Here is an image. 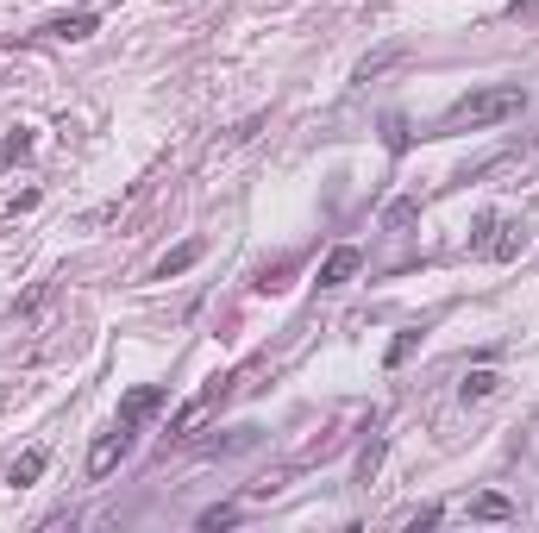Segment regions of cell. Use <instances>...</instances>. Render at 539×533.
<instances>
[{
  "label": "cell",
  "instance_id": "1",
  "mask_svg": "<svg viewBox=\"0 0 539 533\" xmlns=\"http://www.w3.org/2000/svg\"><path fill=\"white\" fill-rule=\"evenodd\" d=\"M527 107V88L521 82H496V88H471V95H458L452 107L439 113V126L427 138H458V132H483V126H502L514 113Z\"/></svg>",
  "mask_w": 539,
  "mask_h": 533
},
{
  "label": "cell",
  "instance_id": "2",
  "mask_svg": "<svg viewBox=\"0 0 539 533\" xmlns=\"http://www.w3.org/2000/svg\"><path fill=\"white\" fill-rule=\"evenodd\" d=\"M521 245H527V226L521 220H508V214H477L471 226V258H489V264H508V258H521Z\"/></svg>",
  "mask_w": 539,
  "mask_h": 533
},
{
  "label": "cell",
  "instance_id": "3",
  "mask_svg": "<svg viewBox=\"0 0 539 533\" xmlns=\"http://www.w3.org/2000/svg\"><path fill=\"white\" fill-rule=\"evenodd\" d=\"M132 439H138V427L132 421H113L95 446H88V483H107L113 477V465H120V458L132 452Z\"/></svg>",
  "mask_w": 539,
  "mask_h": 533
},
{
  "label": "cell",
  "instance_id": "4",
  "mask_svg": "<svg viewBox=\"0 0 539 533\" xmlns=\"http://www.w3.org/2000/svg\"><path fill=\"white\" fill-rule=\"evenodd\" d=\"M358 270H364V251H358V245H333V251L320 258V276H314V283H320V289H339V283H351Z\"/></svg>",
  "mask_w": 539,
  "mask_h": 533
},
{
  "label": "cell",
  "instance_id": "5",
  "mask_svg": "<svg viewBox=\"0 0 539 533\" xmlns=\"http://www.w3.org/2000/svg\"><path fill=\"white\" fill-rule=\"evenodd\" d=\"M163 402H170V396H163V383H138V389H126V402H120V421L145 427V421H151V414H157Z\"/></svg>",
  "mask_w": 539,
  "mask_h": 533
},
{
  "label": "cell",
  "instance_id": "6",
  "mask_svg": "<svg viewBox=\"0 0 539 533\" xmlns=\"http://www.w3.org/2000/svg\"><path fill=\"white\" fill-rule=\"evenodd\" d=\"M44 32L76 44V38H88V32H101V13H95V7H82V13H63V19H51V26H44Z\"/></svg>",
  "mask_w": 539,
  "mask_h": 533
},
{
  "label": "cell",
  "instance_id": "7",
  "mask_svg": "<svg viewBox=\"0 0 539 533\" xmlns=\"http://www.w3.org/2000/svg\"><path fill=\"white\" fill-rule=\"evenodd\" d=\"M44 465H51V452H44V446L19 452V458H13V471H7V483H13V490H26V483H38V477H44Z\"/></svg>",
  "mask_w": 539,
  "mask_h": 533
},
{
  "label": "cell",
  "instance_id": "8",
  "mask_svg": "<svg viewBox=\"0 0 539 533\" xmlns=\"http://www.w3.org/2000/svg\"><path fill=\"white\" fill-rule=\"evenodd\" d=\"M496 389H502V377H496V370H471V377L458 383V402H464V408H471V402H489Z\"/></svg>",
  "mask_w": 539,
  "mask_h": 533
},
{
  "label": "cell",
  "instance_id": "9",
  "mask_svg": "<svg viewBox=\"0 0 539 533\" xmlns=\"http://www.w3.org/2000/svg\"><path fill=\"white\" fill-rule=\"evenodd\" d=\"M201 251H207L201 239H189V245H176V251H170V258H163V264H157V283H170V276H182V270H189V264H201Z\"/></svg>",
  "mask_w": 539,
  "mask_h": 533
},
{
  "label": "cell",
  "instance_id": "10",
  "mask_svg": "<svg viewBox=\"0 0 539 533\" xmlns=\"http://www.w3.org/2000/svg\"><path fill=\"white\" fill-rule=\"evenodd\" d=\"M19 157H32V126H13L7 138H0V170L19 164Z\"/></svg>",
  "mask_w": 539,
  "mask_h": 533
},
{
  "label": "cell",
  "instance_id": "11",
  "mask_svg": "<svg viewBox=\"0 0 539 533\" xmlns=\"http://www.w3.org/2000/svg\"><path fill=\"white\" fill-rule=\"evenodd\" d=\"M471 515H477V521H514V502L496 496V490H483V496L471 502Z\"/></svg>",
  "mask_w": 539,
  "mask_h": 533
},
{
  "label": "cell",
  "instance_id": "12",
  "mask_svg": "<svg viewBox=\"0 0 539 533\" xmlns=\"http://www.w3.org/2000/svg\"><path fill=\"white\" fill-rule=\"evenodd\" d=\"M383 145H389V157H402V151L414 145V132H408L402 113H383Z\"/></svg>",
  "mask_w": 539,
  "mask_h": 533
},
{
  "label": "cell",
  "instance_id": "13",
  "mask_svg": "<svg viewBox=\"0 0 539 533\" xmlns=\"http://www.w3.org/2000/svg\"><path fill=\"white\" fill-rule=\"evenodd\" d=\"M377 465H383V433L370 427V439H364V452H358V483H370V477H377Z\"/></svg>",
  "mask_w": 539,
  "mask_h": 533
},
{
  "label": "cell",
  "instance_id": "14",
  "mask_svg": "<svg viewBox=\"0 0 539 533\" xmlns=\"http://www.w3.org/2000/svg\"><path fill=\"white\" fill-rule=\"evenodd\" d=\"M201 527H207V533L239 527V502H214V508H201Z\"/></svg>",
  "mask_w": 539,
  "mask_h": 533
},
{
  "label": "cell",
  "instance_id": "15",
  "mask_svg": "<svg viewBox=\"0 0 539 533\" xmlns=\"http://www.w3.org/2000/svg\"><path fill=\"white\" fill-rule=\"evenodd\" d=\"M420 339H427V333H420V327H402V333H395V345H389V370H395V364H408Z\"/></svg>",
  "mask_w": 539,
  "mask_h": 533
},
{
  "label": "cell",
  "instance_id": "16",
  "mask_svg": "<svg viewBox=\"0 0 539 533\" xmlns=\"http://www.w3.org/2000/svg\"><path fill=\"white\" fill-rule=\"evenodd\" d=\"M414 214H420L414 201H395V207H389V233H408V226H414Z\"/></svg>",
  "mask_w": 539,
  "mask_h": 533
},
{
  "label": "cell",
  "instance_id": "17",
  "mask_svg": "<svg viewBox=\"0 0 539 533\" xmlns=\"http://www.w3.org/2000/svg\"><path fill=\"white\" fill-rule=\"evenodd\" d=\"M402 57V51H377V57H364V69H358V82H370V76H383V69Z\"/></svg>",
  "mask_w": 539,
  "mask_h": 533
},
{
  "label": "cell",
  "instance_id": "18",
  "mask_svg": "<svg viewBox=\"0 0 539 533\" xmlns=\"http://www.w3.org/2000/svg\"><path fill=\"white\" fill-rule=\"evenodd\" d=\"M445 521V508H414V515H408V527L420 533V527H439Z\"/></svg>",
  "mask_w": 539,
  "mask_h": 533
}]
</instances>
